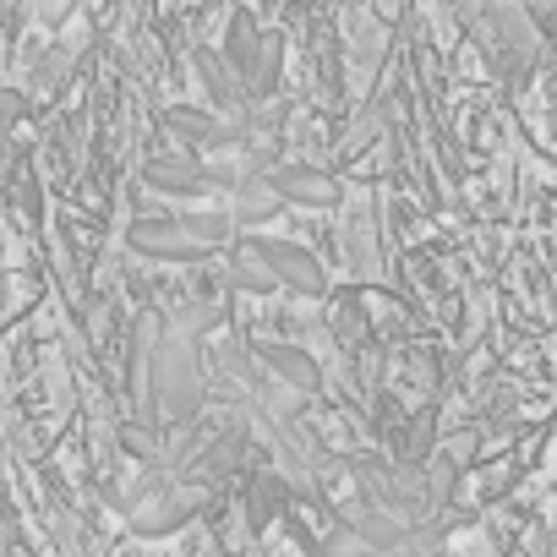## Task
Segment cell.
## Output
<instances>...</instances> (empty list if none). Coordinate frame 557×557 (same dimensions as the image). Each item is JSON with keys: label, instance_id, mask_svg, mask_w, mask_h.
Returning <instances> with one entry per match:
<instances>
[{"label": "cell", "instance_id": "cell-1", "mask_svg": "<svg viewBox=\"0 0 557 557\" xmlns=\"http://www.w3.org/2000/svg\"><path fill=\"white\" fill-rule=\"evenodd\" d=\"M481 34H486V50L497 55V66L513 72V77H524L535 66V55H541V34L524 17L519 0H513V7H508V0H492L486 17H481Z\"/></svg>", "mask_w": 557, "mask_h": 557}, {"label": "cell", "instance_id": "cell-2", "mask_svg": "<svg viewBox=\"0 0 557 557\" xmlns=\"http://www.w3.org/2000/svg\"><path fill=\"white\" fill-rule=\"evenodd\" d=\"M164 132L186 148V153H230L240 148V126L219 110H202V104H170L164 110Z\"/></svg>", "mask_w": 557, "mask_h": 557}, {"label": "cell", "instance_id": "cell-3", "mask_svg": "<svg viewBox=\"0 0 557 557\" xmlns=\"http://www.w3.org/2000/svg\"><path fill=\"white\" fill-rule=\"evenodd\" d=\"M126 246L137 257H153V262H202L208 246L181 224V213H148L126 230Z\"/></svg>", "mask_w": 557, "mask_h": 557}, {"label": "cell", "instance_id": "cell-4", "mask_svg": "<svg viewBox=\"0 0 557 557\" xmlns=\"http://www.w3.org/2000/svg\"><path fill=\"white\" fill-rule=\"evenodd\" d=\"M251 251L268 262V273H273V285L278 290H296V296H323V262L307 251V246H296V240H278V235H251Z\"/></svg>", "mask_w": 557, "mask_h": 557}, {"label": "cell", "instance_id": "cell-5", "mask_svg": "<svg viewBox=\"0 0 557 557\" xmlns=\"http://www.w3.org/2000/svg\"><path fill=\"white\" fill-rule=\"evenodd\" d=\"M268 186L278 191V202H296V208H339V181L318 164H273L268 170Z\"/></svg>", "mask_w": 557, "mask_h": 557}, {"label": "cell", "instance_id": "cell-6", "mask_svg": "<svg viewBox=\"0 0 557 557\" xmlns=\"http://www.w3.org/2000/svg\"><path fill=\"white\" fill-rule=\"evenodd\" d=\"M143 181L164 197H202L208 191V170L197 153L186 148H164V153H148L143 159Z\"/></svg>", "mask_w": 557, "mask_h": 557}, {"label": "cell", "instance_id": "cell-7", "mask_svg": "<svg viewBox=\"0 0 557 557\" xmlns=\"http://www.w3.org/2000/svg\"><path fill=\"white\" fill-rule=\"evenodd\" d=\"M197 83L208 88V110H219V115H240L251 104L246 88H240V77L230 72V61L219 50H197Z\"/></svg>", "mask_w": 557, "mask_h": 557}, {"label": "cell", "instance_id": "cell-8", "mask_svg": "<svg viewBox=\"0 0 557 557\" xmlns=\"http://www.w3.org/2000/svg\"><path fill=\"white\" fill-rule=\"evenodd\" d=\"M159 394H164V410L170 416H191L197 410V388H191V356H186V345L181 339H170V345H159Z\"/></svg>", "mask_w": 557, "mask_h": 557}, {"label": "cell", "instance_id": "cell-9", "mask_svg": "<svg viewBox=\"0 0 557 557\" xmlns=\"http://www.w3.org/2000/svg\"><path fill=\"white\" fill-rule=\"evenodd\" d=\"M262 39H268V34L251 23V12H235V17H230V34H224V50H219V55L230 61V72L240 77V88H251V77H257ZM246 99H251V94H246Z\"/></svg>", "mask_w": 557, "mask_h": 557}, {"label": "cell", "instance_id": "cell-10", "mask_svg": "<svg viewBox=\"0 0 557 557\" xmlns=\"http://www.w3.org/2000/svg\"><path fill=\"white\" fill-rule=\"evenodd\" d=\"M262 356V367H273L278 377H285L296 394H318V383H323V372H318V361L301 350V345H262L257 350Z\"/></svg>", "mask_w": 557, "mask_h": 557}, {"label": "cell", "instance_id": "cell-11", "mask_svg": "<svg viewBox=\"0 0 557 557\" xmlns=\"http://www.w3.org/2000/svg\"><path fill=\"white\" fill-rule=\"evenodd\" d=\"M197 508H202V497H197V492H170V497L148 503V508L132 519V530H137V535H170V530H181Z\"/></svg>", "mask_w": 557, "mask_h": 557}, {"label": "cell", "instance_id": "cell-12", "mask_svg": "<svg viewBox=\"0 0 557 557\" xmlns=\"http://www.w3.org/2000/svg\"><path fill=\"white\" fill-rule=\"evenodd\" d=\"M278 208H285V202H278V191L268 186V175H246V181L235 186L230 219H235V230H240V224H268Z\"/></svg>", "mask_w": 557, "mask_h": 557}, {"label": "cell", "instance_id": "cell-13", "mask_svg": "<svg viewBox=\"0 0 557 557\" xmlns=\"http://www.w3.org/2000/svg\"><path fill=\"white\" fill-rule=\"evenodd\" d=\"M230 285H235V290H251V296L278 290V285H273V273H268V262L251 251V240H240L235 257H230Z\"/></svg>", "mask_w": 557, "mask_h": 557}, {"label": "cell", "instance_id": "cell-14", "mask_svg": "<svg viewBox=\"0 0 557 557\" xmlns=\"http://www.w3.org/2000/svg\"><path fill=\"white\" fill-rule=\"evenodd\" d=\"M181 224L213 251V246H224L230 235H235V219H230V208H191V213H181Z\"/></svg>", "mask_w": 557, "mask_h": 557}, {"label": "cell", "instance_id": "cell-15", "mask_svg": "<svg viewBox=\"0 0 557 557\" xmlns=\"http://www.w3.org/2000/svg\"><path fill=\"white\" fill-rule=\"evenodd\" d=\"M377 137H383V110H367V115H361V121L345 132V143H339V159H361V153H367Z\"/></svg>", "mask_w": 557, "mask_h": 557}, {"label": "cell", "instance_id": "cell-16", "mask_svg": "<svg viewBox=\"0 0 557 557\" xmlns=\"http://www.w3.org/2000/svg\"><path fill=\"white\" fill-rule=\"evenodd\" d=\"M251 481H257V497L246 492V513H251V530H262V524H268V508L285 497V486H278L273 475H251Z\"/></svg>", "mask_w": 557, "mask_h": 557}, {"label": "cell", "instance_id": "cell-17", "mask_svg": "<svg viewBox=\"0 0 557 557\" xmlns=\"http://www.w3.org/2000/svg\"><path fill=\"white\" fill-rule=\"evenodd\" d=\"M318 557H383V552H377L367 535H356V530L345 524V530H334V535H329V546H323Z\"/></svg>", "mask_w": 557, "mask_h": 557}, {"label": "cell", "instance_id": "cell-18", "mask_svg": "<svg viewBox=\"0 0 557 557\" xmlns=\"http://www.w3.org/2000/svg\"><path fill=\"white\" fill-rule=\"evenodd\" d=\"M519 7H524V17L535 23L541 39H557V0H519Z\"/></svg>", "mask_w": 557, "mask_h": 557}, {"label": "cell", "instance_id": "cell-19", "mask_svg": "<svg viewBox=\"0 0 557 557\" xmlns=\"http://www.w3.org/2000/svg\"><path fill=\"white\" fill-rule=\"evenodd\" d=\"M23 115V99L17 94H0V137H7L12 132V121Z\"/></svg>", "mask_w": 557, "mask_h": 557}, {"label": "cell", "instance_id": "cell-20", "mask_svg": "<svg viewBox=\"0 0 557 557\" xmlns=\"http://www.w3.org/2000/svg\"><path fill=\"white\" fill-rule=\"evenodd\" d=\"M399 557H448V552H399Z\"/></svg>", "mask_w": 557, "mask_h": 557}]
</instances>
